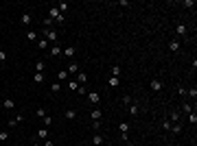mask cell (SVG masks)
Instances as JSON below:
<instances>
[{
	"mask_svg": "<svg viewBox=\"0 0 197 146\" xmlns=\"http://www.w3.org/2000/svg\"><path fill=\"white\" fill-rule=\"evenodd\" d=\"M48 18H50V20H55V22H59V24H61V22H64V20H66V15H61V13H59V9H57V7H50V11H48Z\"/></svg>",
	"mask_w": 197,
	"mask_h": 146,
	"instance_id": "6da1fadb",
	"label": "cell"
},
{
	"mask_svg": "<svg viewBox=\"0 0 197 146\" xmlns=\"http://www.w3.org/2000/svg\"><path fill=\"white\" fill-rule=\"evenodd\" d=\"M44 37H46V42H57L59 39V35H57V31H53V29H44Z\"/></svg>",
	"mask_w": 197,
	"mask_h": 146,
	"instance_id": "7a4b0ae2",
	"label": "cell"
},
{
	"mask_svg": "<svg viewBox=\"0 0 197 146\" xmlns=\"http://www.w3.org/2000/svg\"><path fill=\"white\" fill-rule=\"evenodd\" d=\"M66 72H68V76H77L79 74V63H70L68 68H66Z\"/></svg>",
	"mask_w": 197,
	"mask_h": 146,
	"instance_id": "3957f363",
	"label": "cell"
},
{
	"mask_svg": "<svg viewBox=\"0 0 197 146\" xmlns=\"http://www.w3.org/2000/svg\"><path fill=\"white\" fill-rule=\"evenodd\" d=\"M31 20H33V18H31V13H29V11H24V13H22V18H20V24H22V26H29Z\"/></svg>",
	"mask_w": 197,
	"mask_h": 146,
	"instance_id": "277c9868",
	"label": "cell"
},
{
	"mask_svg": "<svg viewBox=\"0 0 197 146\" xmlns=\"http://www.w3.org/2000/svg\"><path fill=\"white\" fill-rule=\"evenodd\" d=\"M2 107H5L7 111H11V109L15 107V100H13V98H5V100H2Z\"/></svg>",
	"mask_w": 197,
	"mask_h": 146,
	"instance_id": "5b68a950",
	"label": "cell"
},
{
	"mask_svg": "<svg viewBox=\"0 0 197 146\" xmlns=\"http://www.w3.org/2000/svg\"><path fill=\"white\" fill-rule=\"evenodd\" d=\"M88 100L92 102V105H99V100H101V96H99L96 92H92V94H88Z\"/></svg>",
	"mask_w": 197,
	"mask_h": 146,
	"instance_id": "8992f818",
	"label": "cell"
},
{
	"mask_svg": "<svg viewBox=\"0 0 197 146\" xmlns=\"http://www.w3.org/2000/svg\"><path fill=\"white\" fill-rule=\"evenodd\" d=\"M92 144H94V146H101V144H103V135H101V133H94Z\"/></svg>",
	"mask_w": 197,
	"mask_h": 146,
	"instance_id": "52a82bcc",
	"label": "cell"
},
{
	"mask_svg": "<svg viewBox=\"0 0 197 146\" xmlns=\"http://www.w3.org/2000/svg\"><path fill=\"white\" fill-rule=\"evenodd\" d=\"M66 78H70V76H68V72H66V70H59V72H57V83L66 81Z\"/></svg>",
	"mask_w": 197,
	"mask_h": 146,
	"instance_id": "ba28073f",
	"label": "cell"
},
{
	"mask_svg": "<svg viewBox=\"0 0 197 146\" xmlns=\"http://www.w3.org/2000/svg\"><path fill=\"white\" fill-rule=\"evenodd\" d=\"M61 55H66L68 59H72V57H74V48H72V46H68V48L61 50Z\"/></svg>",
	"mask_w": 197,
	"mask_h": 146,
	"instance_id": "9c48e42d",
	"label": "cell"
},
{
	"mask_svg": "<svg viewBox=\"0 0 197 146\" xmlns=\"http://www.w3.org/2000/svg\"><path fill=\"white\" fill-rule=\"evenodd\" d=\"M44 68H46V63H44V61H42V59H37V61H35V70H37V72H42V74H44Z\"/></svg>",
	"mask_w": 197,
	"mask_h": 146,
	"instance_id": "30bf717a",
	"label": "cell"
},
{
	"mask_svg": "<svg viewBox=\"0 0 197 146\" xmlns=\"http://www.w3.org/2000/svg\"><path fill=\"white\" fill-rule=\"evenodd\" d=\"M151 89H153V92H160V89H162V83L158 81V78H153V81H151Z\"/></svg>",
	"mask_w": 197,
	"mask_h": 146,
	"instance_id": "8fae6325",
	"label": "cell"
},
{
	"mask_svg": "<svg viewBox=\"0 0 197 146\" xmlns=\"http://www.w3.org/2000/svg\"><path fill=\"white\" fill-rule=\"evenodd\" d=\"M85 81H88V74L79 72V74H77V83H79V85H85Z\"/></svg>",
	"mask_w": 197,
	"mask_h": 146,
	"instance_id": "7c38bea8",
	"label": "cell"
},
{
	"mask_svg": "<svg viewBox=\"0 0 197 146\" xmlns=\"http://www.w3.org/2000/svg\"><path fill=\"white\" fill-rule=\"evenodd\" d=\"M61 55V48H59L57 44H53V48H50V57H59Z\"/></svg>",
	"mask_w": 197,
	"mask_h": 146,
	"instance_id": "4fadbf2b",
	"label": "cell"
},
{
	"mask_svg": "<svg viewBox=\"0 0 197 146\" xmlns=\"http://www.w3.org/2000/svg\"><path fill=\"white\" fill-rule=\"evenodd\" d=\"M57 9H59V13L64 15V13H66V11H68V9H70V7H68V2H59V5H57Z\"/></svg>",
	"mask_w": 197,
	"mask_h": 146,
	"instance_id": "5bb4252c",
	"label": "cell"
},
{
	"mask_svg": "<svg viewBox=\"0 0 197 146\" xmlns=\"http://www.w3.org/2000/svg\"><path fill=\"white\" fill-rule=\"evenodd\" d=\"M37 137H39V140H46V137H48V129H39V131H37Z\"/></svg>",
	"mask_w": 197,
	"mask_h": 146,
	"instance_id": "9a60e30c",
	"label": "cell"
},
{
	"mask_svg": "<svg viewBox=\"0 0 197 146\" xmlns=\"http://www.w3.org/2000/svg\"><path fill=\"white\" fill-rule=\"evenodd\" d=\"M169 48H171L173 53H177V50H180V42H177V39H173L171 44H169Z\"/></svg>",
	"mask_w": 197,
	"mask_h": 146,
	"instance_id": "2e32d148",
	"label": "cell"
},
{
	"mask_svg": "<svg viewBox=\"0 0 197 146\" xmlns=\"http://www.w3.org/2000/svg\"><path fill=\"white\" fill-rule=\"evenodd\" d=\"M101 116H103L101 109H92V120H101Z\"/></svg>",
	"mask_w": 197,
	"mask_h": 146,
	"instance_id": "e0dca14e",
	"label": "cell"
},
{
	"mask_svg": "<svg viewBox=\"0 0 197 146\" xmlns=\"http://www.w3.org/2000/svg\"><path fill=\"white\" fill-rule=\"evenodd\" d=\"M175 31H177V35H186V24H177Z\"/></svg>",
	"mask_w": 197,
	"mask_h": 146,
	"instance_id": "ac0fdd59",
	"label": "cell"
},
{
	"mask_svg": "<svg viewBox=\"0 0 197 146\" xmlns=\"http://www.w3.org/2000/svg\"><path fill=\"white\" fill-rule=\"evenodd\" d=\"M64 118H66V120H72V118H77V111H72V109H68V111L64 113Z\"/></svg>",
	"mask_w": 197,
	"mask_h": 146,
	"instance_id": "d6986e66",
	"label": "cell"
},
{
	"mask_svg": "<svg viewBox=\"0 0 197 146\" xmlns=\"http://www.w3.org/2000/svg\"><path fill=\"white\" fill-rule=\"evenodd\" d=\"M188 122H191L193 127L197 124V113H195V111H191V113H188Z\"/></svg>",
	"mask_w": 197,
	"mask_h": 146,
	"instance_id": "ffe728a7",
	"label": "cell"
},
{
	"mask_svg": "<svg viewBox=\"0 0 197 146\" xmlns=\"http://www.w3.org/2000/svg\"><path fill=\"white\" fill-rule=\"evenodd\" d=\"M50 92H53V94L61 92V83H53V85H50Z\"/></svg>",
	"mask_w": 197,
	"mask_h": 146,
	"instance_id": "44dd1931",
	"label": "cell"
},
{
	"mask_svg": "<svg viewBox=\"0 0 197 146\" xmlns=\"http://www.w3.org/2000/svg\"><path fill=\"white\" fill-rule=\"evenodd\" d=\"M171 131L175 133V135H177V133H182V124H180V122H175V124L171 127Z\"/></svg>",
	"mask_w": 197,
	"mask_h": 146,
	"instance_id": "7402d4cb",
	"label": "cell"
},
{
	"mask_svg": "<svg viewBox=\"0 0 197 146\" xmlns=\"http://www.w3.org/2000/svg\"><path fill=\"white\" fill-rule=\"evenodd\" d=\"M37 48H39V50H46V48H48V42H46V39H42V42H37Z\"/></svg>",
	"mask_w": 197,
	"mask_h": 146,
	"instance_id": "603a6c76",
	"label": "cell"
},
{
	"mask_svg": "<svg viewBox=\"0 0 197 146\" xmlns=\"http://www.w3.org/2000/svg\"><path fill=\"white\" fill-rule=\"evenodd\" d=\"M68 87H70V92H79V83H77V81H70Z\"/></svg>",
	"mask_w": 197,
	"mask_h": 146,
	"instance_id": "cb8c5ba5",
	"label": "cell"
},
{
	"mask_svg": "<svg viewBox=\"0 0 197 146\" xmlns=\"http://www.w3.org/2000/svg\"><path fill=\"white\" fill-rule=\"evenodd\" d=\"M35 83H37V85H39V83H42V81H44V74H42V72H35Z\"/></svg>",
	"mask_w": 197,
	"mask_h": 146,
	"instance_id": "d4e9b609",
	"label": "cell"
},
{
	"mask_svg": "<svg viewBox=\"0 0 197 146\" xmlns=\"http://www.w3.org/2000/svg\"><path fill=\"white\" fill-rule=\"evenodd\" d=\"M129 113H132V116H136V113H138V105H136V102L129 105Z\"/></svg>",
	"mask_w": 197,
	"mask_h": 146,
	"instance_id": "484cf974",
	"label": "cell"
},
{
	"mask_svg": "<svg viewBox=\"0 0 197 146\" xmlns=\"http://www.w3.org/2000/svg\"><path fill=\"white\" fill-rule=\"evenodd\" d=\"M22 120H24V116H18V118H13V120H9V124H11V127H15V124L22 122Z\"/></svg>",
	"mask_w": 197,
	"mask_h": 146,
	"instance_id": "4316f807",
	"label": "cell"
},
{
	"mask_svg": "<svg viewBox=\"0 0 197 146\" xmlns=\"http://www.w3.org/2000/svg\"><path fill=\"white\" fill-rule=\"evenodd\" d=\"M118 129H121V133H127L129 124H127V122H121V124H118Z\"/></svg>",
	"mask_w": 197,
	"mask_h": 146,
	"instance_id": "83f0119b",
	"label": "cell"
},
{
	"mask_svg": "<svg viewBox=\"0 0 197 146\" xmlns=\"http://www.w3.org/2000/svg\"><path fill=\"white\" fill-rule=\"evenodd\" d=\"M9 140V131H0V142H7Z\"/></svg>",
	"mask_w": 197,
	"mask_h": 146,
	"instance_id": "f1b7e54d",
	"label": "cell"
},
{
	"mask_svg": "<svg viewBox=\"0 0 197 146\" xmlns=\"http://www.w3.org/2000/svg\"><path fill=\"white\" fill-rule=\"evenodd\" d=\"M186 94H188V96H193V100H195V98H197V87H191Z\"/></svg>",
	"mask_w": 197,
	"mask_h": 146,
	"instance_id": "f546056e",
	"label": "cell"
},
{
	"mask_svg": "<svg viewBox=\"0 0 197 146\" xmlns=\"http://www.w3.org/2000/svg\"><path fill=\"white\" fill-rule=\"evenodd\" d=\"M50 124H53V118H50V116H44V127H50Z\"/></svg>",
	"mask_w": 197,
	"mask_h": 146,
	"instance_id": "4dcf8cb0",
	"label": "cell"
},
{
	"mask_svg": "<svg viewBox=\"0 0 197 146\" xmlns=\"http://www.w3.org/2000/svg\"><path fill=\"white\" fill-rule=\"evenodd\" d=\"M110 85H112V87H116V85H118V76H112V78H110Z\"/></svg>",
	"mask_w": 197,
	"mask_h": 146,
	"instance_id": "1f68e13d",
	"label": "cell"
},
{
	"mask_svg": "<svg viewBox=\"0 0 197 146\" xmlns=\"http://www.w3.org/2000/svg\"><path fill=\"white\" fill-rule=\"evenodd\" d=\"M26 39H31V42H35V31H29V33H26Z\"/></svg>",
	"mask_w": 197,
	"mask_h": 146,
	"instance_id": "d6a6232c",
	"label": "cell"
},
{
	"mask_svg": "<svg viewBox=\"0 0 197 146\" xmlns=\"http://www.w3.org/2000/svg\"><path fill=\"white\" fill-rule=\"evenodd\" d=\"M171 120H173V122L180 120V111H173V113H171Z\"/></svg>",
	"mask_w": 197,
	"mask_h": 146,
	"instance_id": "836d02e7",
	"label": "cell"
},
{
	"mask_svg": "<svg viewBox=\"0 0 197 146\" xmlns=\"http://www.w3.org/2000/svg\"><path fill=\"white\" fill-rule=\"evenodd\" d=\"M5 61H7V53H5V50H0V63H5Z\"/></svg>",
	"mask_w": 197,
	"mask_h": 146,
	"instance_id": "e575fe53",
	"label": "cell"
},
{
	"mask_svg": "<svg viewBox=\"0 0 197 146\" xmlns=\"http://www.w3.org/2000/svg\"><path fill=\"white\" fill-rule=\"evenodd\" d=\"M162 129H167V131H171V122H169V120H164V122H162Z\"/></svg>",
	"mask_w": 197,
	"mask_h": 146,
	"instance_id": "d590c367",
	"label": "cell"
},
{
	"mask_svg": "<svg viewBox=\"0 0 197 146\" xmlns=\"http://www.w3.org/2000/svg\"><path fill=\"white\" fill-rule=\"evenodd\" d=\"M112 74H114V76H118V74H121V68H118V65H114V68H112Z\"/></svg>",
	"mask_w": 197,
	"mask_h": 146,
	"instance_id": "8d00e7d4",
	"label": "cell"
},
{
	"mask_svg": "<svg viewBox=\"0 0 197 146\" xmlns=\"http://www.w3.org/2000/svg\"><path fill=\"white\" fill-rule=\"evenodd\" d=\"M123 105H132V96H123Z\"/></svg>",
	"mask_w": 197,
	"mask_h": 146,
	"instance_id": "74e56055",
	"label": "cell"
},
{
	"mask_svg": "<svg viewBox=\"0 0 197 146\" xmlns=\"http://www.w3.org/2000/svg\"><path fill=\"white\" fill-rule=\"evenodd\" d=\"M184 5H186L188 9H193V7H195V2H193V0H184Z\"/></svg>",
	"mask_w": 197,
	"mask_h": 146,
	"instance_id": "f35d334b",
	"label": "cell"
},
{
	"mask_svg": "<svg viewBox=\"0 0 197 146\" xmlns=\"http://www.w3.org/2000/svg\"><path fill=\"white\" fill-rule=\"evenodd\" d=\"M42 146H53V142H50V140H44V144H42Z\"/></svg>",
	"mask_w": 197,
	"mask_h": 146,
	"instance_id": "ab89813d",
	"label": "cell"
},
{
	"mask_svg": "<svg viewBox=\"0 0 197 146\" xmlns=\"http://www.w3.org/2000/svg\"><path fill=\"white\" fill-rule=\"evenodd\" d=\"M125 146H136V144H132V142H125Z\"/></svg>",
	"mask_w": 197,
	"mask_h": 146,
	"instance_id": "60d3db41",
	"label": "cell"
},
{
	"mask_svg": "<svg viewBox=\"0 0 197 146\" xmlns=\"http://www.w3.org/2000/svg\"><path fill=\"white\" fill-rule=\"evenodd\" d=\"M33 146H42V144H37V142H35V144H33Z\"/></svg>",
	"mask_w": 197,
	"mask_h": 146,
	"instance_id": "b9f144b4",
	"label": "cell"
}]
</instances>
